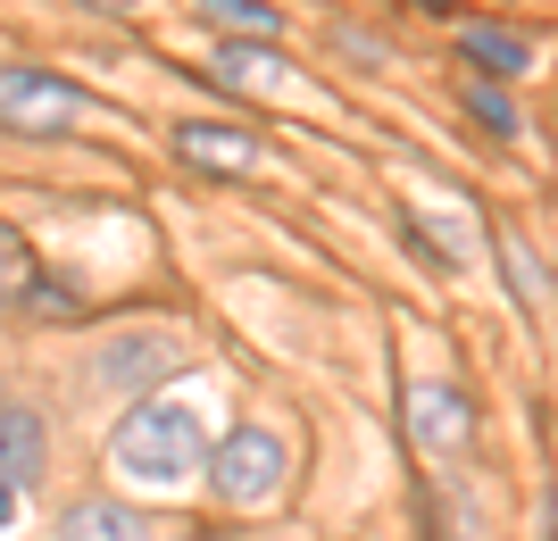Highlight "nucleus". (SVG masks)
Segmentation results:
<instances>
[{"label":"nucleus","mask_w":558,"mask_h":541,"mask_svg":"<svg viewBox=\"0 0 558 541\" xmlns=\"http://www.w3.org/2000/svg\"><path fill=\"white\" fill-rule=\"evenodd\" d=\"M459 50L475 59V67H492V75H525L534 67L525 34H500V25H459Z\"/></svg>","instance_id":"obj_9"},{"label":"nucleus","mask_w":558,"mask_h":541,"mask_svg":"<svg viewBox=\"0 0 558 541\" xmlns=\"http://www.w3.org/2000/svg\"><path fill=\"white\" fill-rule=\"evenodd\" d=\"M17 517V483H0V525Z\"/></svg>","instance_id":"obj_15"},{"label":"nucleus","mask_w":558,"mask_h":541,"mask_svg":"<svg viewBox=\"0 0 558 541\" xmlns=\"http://www.w3.org/2000/svg\"><path fill=\"white\" fill-rule=\"evenodd\" d=\"M109 9H134V0H109Z\"/></svg>","instance_id":"obj_17"},{"label":"nucleus","mask_w":558,"mask_h":541,"mask_svg":"<svg viewBox=\"0 0 558 541\" xmlns=\"http://www.w3.org/2000/svg\"><path fill=\"white\" fill-rule=\"evenodd\" d=\"M409 433H417V450L450 458V450L466 442V401L450 383H417V392H409Z\"/></svg>","instance_id":"obj_5"},{"label":"nucleus","mask_w":558,"mask_h":541,"mask_svg":"<svg viewBox=\"0 0 558 541\" xmlns=\"http://www.w3.org/2000/svg\"><path fill=\"white\" fill-rule=\"evenodd\" d=\"M217 67H226L233 84H251V93H283V84H292V67H283L267 42H226V50H217Z\"/></svg>","instance_id":"obj_10"},{"label":"nucleus","mask_w":558,"mask_h":541,"mask_svg":"<svg viewBox=\"0 0 558 541\" xmlns=\"http://www.w3.org/2000/svg\"><path fill=\"white\" fill-rule=\"evenodd\" d=\"M25 275H34V259H25L17 225H0V300H17V292H25Z\"/></svg>","instance_id":"obj_12"},{"label":"nucleus","mask_w":558,"mask_h":541,"mask_svg":"<svg viewBox=\"0 0 558 541\" xmlns=\"http://www.w3.org/2000/svg\"><path fill=\"white\" fill-rule=\"evenodd\" d=\"M75 109H84V93H75L68 75H50V67H0V118H9V125L59 134Z\"/></svg>","instance_id":"obj_3"},{"label":"nucleus","mask_w":558,"mask_h":541,"mask_svg":"<svg viewBox=\"0 0 558 541\" xmlns=\"http://www.w3.org/2000/svg\"><path fill=\"white\" fill-rule=\"evenodd\" d=\"M109 475L142 483V492H184L192 475H209V425H201V408L192 401H142L109 433Z\"/></svg>","instance_id":"obj_1"},{"label":"nucleus","mask_w":558,"mask_h":541,"mask_svg":"<svg viewBox=\"0 0 558 541\" xmlns=\"http://www.w3.org/2000/svg\"><path fill=\"white\" fill-rule=\"evenodd\" d=\"M201 9H209L217 25H233V34H258V42H267V34H276V9H267V0H201Z\"/></svg>","instance_id":"obj_11"},{"label":"nucleus","mask_w":558,"mask_h":541,"mask_svg":"<svg viewBox=\"0 0 558 541\" xmlns=\"http://www.w3.org/2000/svg\"><path fill=\"white\" fill-rule=\"evenodd\" d=\"M466 109H475V118H484L492 134H517V109H509L500 93H492V84H475V93H466Z\"/></svg>","instance_id":"obj_14"},{"label":"nucleus","mask_w":558,"mask_h":541,"mask_svg":"<svg viewBox=\"0 0 558 541\" xmlns=\"http://www.w3.org/2000/svg\"><path fill=\"white\" fill-rule=\"evenodd\" d=\"M283 475H292V450H283V433H267V425H233L226 442L209 450V483L226 508H267V500H283Z\"/></svg>","instance_id":"obj_2"},{"label":"nucleus","mask_w":558,"mask_h":541,"mask_svg":"<svg viewBox=\"0 0 558 541\" xmlns=\"http://www.w3.org/2000/svg\"><path fill=\"white\" fill-rule=\"evenodd\" d=\"M34 475H43V417L0 408V483H34Z\"/></svg>","instance_id":"obj_8"},{"label":"nucleus","mask_w":558,"mask_h":541,"mask_svg":"<svg viewBox=\"0 0 558 541\" xmlns=\"http://www.w3.org/2000/svg\"><path fill=\"white\" fill-rule=\"evenodd\" d=\"M175 150H184L192 167H217V175H258V134H242V125H209V118H192L184 134H175Z\"/></svg>","instance_id":"obj_4"},{"label":"nucleus","mask_w":558,"mask_h":541,"mask_svg":"<svg viewBox=\"0 0 558 541\" xmlns=\"http://www.w3.org/2000/svg\"><path fill=\"white\" fill-rule=\"evenodd\" d=\"M201 541H233V533H201Z\"/></svg>","instance_id":"obj_16"},{"label":"nucleus","mask_w":558,"mask_h":541,"mask_svg":"<svg viewBox=\"0 0 558 541\" xmlns=\"http://www.w3.org/2000/svg\"><path fill=\"white\" fill-rule=\"evenodd\" d=\"M175 358H184L175 333H134V342H109V351H100V383H125V392H134V383L167 376Z\"/></svg>","instance_id":"obj_7"},{"label":"nucleus","mask_w":558,"mask_h":541,"mask_svg":"<svg viewBox=\"0 0 558 541\" xmlns=\"http://www.w3.org/2000/svg\"><path fill=\"white\" fill-rule=\"evenodd\" d=\"M500 267H509L517 300H542V259H534V250H525V242H500Z\"/></svg>","instance_id":"obj_13"},{"label":"nucleus","mask_w":558,"mask_h":541,"mask_svg":"<svg viewBox=\"0 0 558 541\" xmlns=\"http://www.w3.org/2000/svg\"><path fill=\"white\" fill-rule=\"evenodd\" d=\"M59 541H150V517L125 500H75L59 517Z\"/></svg>","instance_id":"obj_6"}]
</instances>
